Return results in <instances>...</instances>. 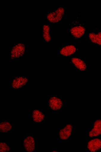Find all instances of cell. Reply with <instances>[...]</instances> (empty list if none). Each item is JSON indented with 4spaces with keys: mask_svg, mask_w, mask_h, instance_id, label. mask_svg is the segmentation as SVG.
<instances>
[{
    "mask_svg": "<svg viewBox=\"0 0 101 152\" xmlns=\"http://www.w3.org/2000/svg\"><path fill=\"white\" fill-rule=\"evenodd\" d=\"M64 8L60 7L50 12L47 14L46 18L50 23H56L61 20L65 13Z\"/></svg>",
    "mask_w": 101,
    "mask_h": 152,
    "instance_id": "obj_1",
    "label": "cell"
},
{
    "mask_svg": "<svg viewBox=\"0 0 101 152\" xmlns=\"http://www.w3.org/2000/svg\"><path fill=\"white\" fill-rule=\"evenodd\" d=\"M70 31L72 37L75 38H80L84 34L86 29L82 23L76 21L72 24Z\"/></svg>",
    "mask_w": 101,
    "mask_h": 152,
    "instance_id": "obj_2",
    "label": "cell"
},
{
    "mask_svg": "<svg viewBox=\"0 0 101 152\" xmlns=\"http://www.w3.org/2000/svg\"><path fill=\"white\" fill-rule=\"evenodd\" d=\"M25 52L24 45L22 43H19L13 47L10 52L11 58L17 59L22 57Z\"/></svg>",
    "mask_w": 101,
    "mask_h": 152,
    "instance_id": "obj_3",
    "label": "cell"
},
{
    "mask_svg": "<svg viewBox=\"0 0 101 152\" xmlns=\"http://www.w3.org/2000/svg\"><path fill=\"white\" fill-rule=\"evenodd\" d=\"M23 145L25 150L27 151L32 152L35 149V140L31 136H28L24 139Z\"/></svg>",
    "mask_w": 101,
    "mask_h": 152,
    "instance_id": "obj_4",
    "label": "cell"
},
{
    "mask_svg": "<svg viewBox=\"0 0 101 152\" xmlns=\"http://www.w3.org/2000/svg\"><path fill=\"white\" fill-rule=\"evenodd\" d=\"M28 82L27 78L24 77H18L12 80L11 85L13 89H18L25 86Z\"/></svg>",
    "mask_w": 101,
    "mask_h": 152,
    "instance_id": "obj_5",
    "label": "cell"
},
{
    "mask_svg": "<svg viewBox=\"0 0 101 152\" xmlns=\"http://www.w3.org/2000/svg\"><path fill=\"white\" fill-rule=\"evenodd\" d=\"M72 127L70 124H68L64 128L61 130L59 133V136L62 140L68 139L71 135Z\"/></svg>",
    "mask_w": 101,
    "mask_h": 152,
    "instance_id": "obj_6",
    "label": "cell"
},
{
    "mask_svg": "<svg viewBox=\"0 0 101 152\" xmlns=\"http://www.w3.org/2000/svg\"><path fill=\"white\" fill-rule=\"evenodd\" d=\"M49 105L52 110H57L62 107L63 103L59 98L56 97H53L50 98L49 100Z\"/></svg>",
    "mask_w": 101,
    "mask_h": 152,
    "instance_id": "obj_7",
    "label": "cell"
},
{
    "mask_svg": "<svg viewBox=\"0 0 101 152\" xmlns=\"http://www.w3.org/2000/svg\"><path fill=\"white\" fill-rule=\"evenodd\" d=\"M87 148L92 152L96 151L101 148V140L95 138L91 140L87 144Z\"/></svg>",
    "mask_w": 101,
    "mask_h": 152,
    "instance_id": "obj_8",
    "label": "cell"
},
{
    "mask_svg": "<svg viewBox=\"0 0 101 152\" xmlns=\"http://www.w3.org/2000/svg\"><path fill=\"white\" fill-rule=\"evenodd\" d=\"M101 134V120L97 121L94 123L93 129L90 131L89 136L93 137Z\"/></svg>",
    "mask_w": 101,
    "mask_h": 152,
    "instance_id": "obj_9",
    "label": "cell"
},
{
    "mask_svg": "<svg viewBox=\"0 0 101 152\" xmlns=\"http://www.w3.org/2000/svg\"><path fill=\"white\" fill-rule=\"evenodd\" d=\"M77 49L75 46L69 45L65 46L60 50V53L64 56H70L76 52Z\"/></svg>",
    "mask_w": 101,
    "mask_h": 152,
    "instance_id": "obj_10",
    "label": "cell"
},
{
    "mask_svg": "<svg viewBox=\"0 0 101 152\" xmlns=\"http://www.w3.org/2000/svg\"><path fill=\"white\" fill-rule=\"evenodd\" d=\"M71 62L79 70L84 71L86 69V65L81 59L77 58L72 59Z\"/></svg>",
    "mask_w": 101,
    "mask_h": 152,
    "instance_id": "obj_11",
    "label": "cell"
},
{
    "mask_svg": "<svg viewBox=\"0 0 101 152\" xmlns=\"http://www.w3.org/2000/svg\"><path fill=\"white\" fill-rule=\"evenodd\" d=\"M43 37L45 41L46 42H49L51 40V37L50 29V26L48 24H45L43 26Z\"/></svg>",
    "mask_w": 101,
    "mask_h": 152,
    "instance_id": "obj_12",
    "label": "cell"
},
{
    "mask_svg": "<svg viewBox=\"0 0 101 152\" xmlns=\"http://www.w3.org/2000/svg\"><path fill=\"white\" fill-rule=\"evenodd\" d=\"M32 116L33 121L37 123L42 122L45 118L43 114L38 110H35L33 111Z\"/></svg>",
    "mask_w": 101,
    "mask_h": 152,
    "instance_id": "obj_13",
    "label": "cell"
},
{
    "mask_svg": "<svg viewBox=\"0 0 101 152\" xmlns=\"http://www.w3.org/2000/svg\"><path fill=\"white\" fill-rule=\"evenodd\" d=\"M89 38L91 42L99 45H101V32L97 34L91 33L89 34Z\"/></svg>",
    "mask_w": 101,
    "mask_h": 152,
    "instance_id": "obj_14",
    "label": "cell"
},
{
    "mask_svg": "<svg viewBox=\"0 0 101 152\" xmlns=\"http://www.w3.org/2000/svg\"><path fill=\"white\" fill-rule=\"evenodd\" d=\"M12 128V125L8 121L3 122L0 124V131L1 133H8L11 130Z\"/></svg>",
    "mask_w": 101,
    "mask_h": 152,
    "instance_id": "obj_15",
    "label": "cell"
},
{
    "mask_svg": "<svg viewBox=\"0 0 101 152\" xmlns=\"http://www.w3.org/2000/svg\"><path fill=\"white\" fill-rule=\"evenodd\" d=\"M10 149L8 145L4 142H1L0 143V151L1 152H8Z\"/></svg>",
    "mask_w": 101,
    "mask_h": 152,
    "instance_id": "obj_16",
    "label": "cell"
},
{
    "mask_svg": "<svg viewBox=\"0 0 101 152\" xmlns=\"http://www.w3.org/2000/svg\"><path fill=\"white\" fill-rule=\"evenodd\" d=\"M52 152H58L57 151H52Z\"/></svg>",
    "mask_w": 101,
    "mask_h": 152,
    "instance_id": "obj_17",
    "label": "cell"
}]
</instances>
